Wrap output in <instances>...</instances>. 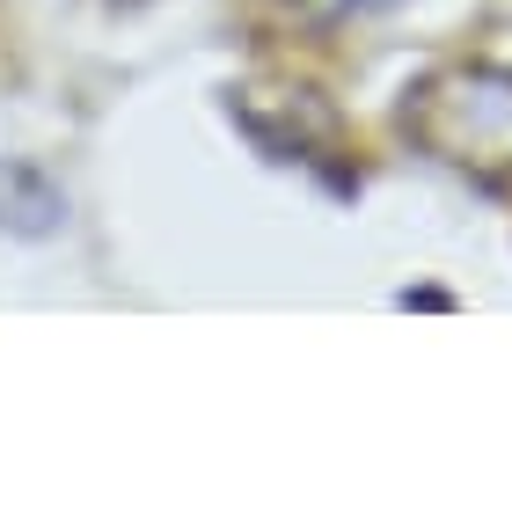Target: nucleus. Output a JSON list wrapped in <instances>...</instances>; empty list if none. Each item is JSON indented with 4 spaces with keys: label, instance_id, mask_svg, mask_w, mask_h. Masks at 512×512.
<instances>
[{
    "label": "nucleus",
    "instance_id": "f257e3e1",
    "mask_svg": "<svg viewBox=\"0 0 512 512\" xmlns=\"http://www.w3.org/2000/svg\"><path fill=\"white\" fill-rule=\"evenodd\" d=\"M66 227V191L30 161H0V235L44 242Z\"/></svg>",
    "mask_w": 512,
    "mask_h": 512
},
{
    "label": "nucleus",
    "instance_id": "f03ea898",
    "mask_svg": "<svg viewBox=\"0 0 512 512\" xmlns=\"http://www.w3.org/2000/svg\"><path fill=\"white\" fill-rule=\"evenodd\" d=\"M308 15H352V8H366V0H300Z\"/></svg>",
    "mask_w": 512,
    "mask_h": 512
}]
</instances>
